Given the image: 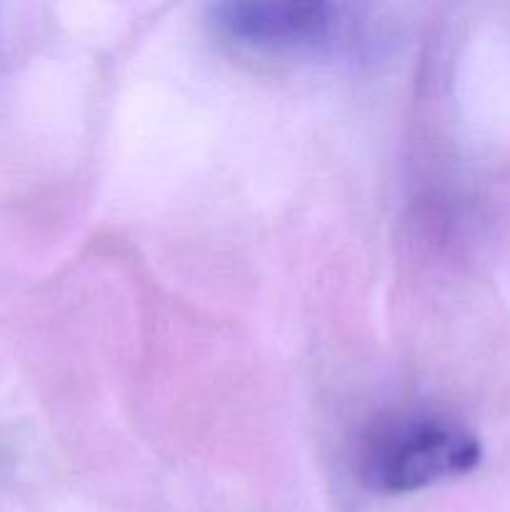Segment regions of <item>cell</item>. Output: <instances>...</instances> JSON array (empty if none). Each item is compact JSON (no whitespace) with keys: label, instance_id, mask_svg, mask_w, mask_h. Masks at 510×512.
Segmentation results:
<instances>
[{"label":"cell","instance_id":"6da1fadb","mask_svg":"<svg viewBox=\"0 0 510 512\" xmlns=\"http://www.w3.org/2000/svg\"><path fill=\"white\" fill-rule=\"evenodd\" d=\"M210 25L220 43L255 60H315L348 43V8L315 0H233L215 5Z\"/></svg>","mask_w":510,"mask_h":512},{"label":"cell","instance_id":"7a4b0ae2","mask_svg":"<svg viewBox=\"0 0 510 512\" xmlns=\"http://www.w3.org/2000/svg\"><path fill=\"white\" fill-rule=\"evenodd\" d=\"M480 443L453 420L413 415L380 430L363 450L360 480L380 495H405L470 473Z\"/></svg>","mask_w":510,"mask_h":512}]
</instances>
